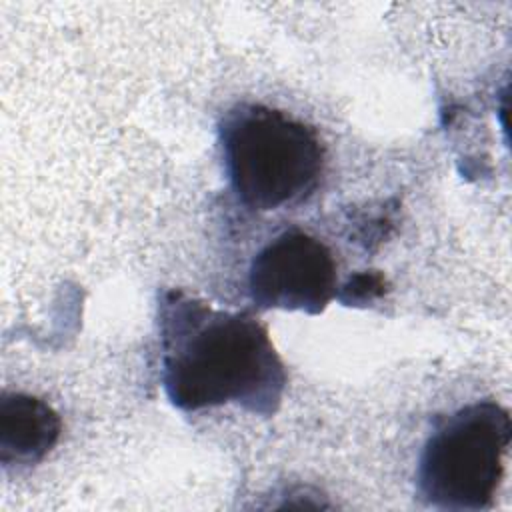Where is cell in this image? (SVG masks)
I'll return each instance as SVG.
<instances>
[{
	"label": "cell",
	"mask_w": 512,
	"mask_h": 512,
	"mask_svg": "<svg viewBox=\"0 0 512 512\" xmlns=\"http://www.w3.org/2000/svg\"><path fill=\"white\" fill-rule=\"evenodd\" d=\"M224 164L236 196L254 210H276L310 196L324 148L312 126L264 106L238 104L220 126Z\"/></svg>",
	"instance_id": "obj_2"
},
{
	"label": "cell",
	"mask_w": 512,
	"mask_h": 512,
	"mask_svg": "<svg viewBox=\"0 0 512 512\" xmlns=\"http://www.w3.org/2000/svg\"><path fill=\"white\" fill-rule=\"evenodd\" d=\"M510 436V414L494 400L472 402L442 418L420 454V498L440 510L490 508L504 476Z\"/></svg>",
	"instance_id": "obj_3"
},
{
	"label": "cell",
	"mask_w": 512,
	"mask_h": 512,
	"mask_svg": "<svg viewBox=\"0 0 512 512\" xmlns=\"http://www.w3.org/2000/svg\"><path fill=\"white\" fill-rule=\"evenodd\" d=\"M160 326L162 382L174 406L192 412L234 402L264 416L276 410L286 370L254 316L172 290L160 302Z\"/></svg>",
	"instance_id": "obj_1"
},
{
	"label": "cell",
	"mask_w": 512,
	"mask_h": 512,
	"mask_svg": "<svg viewBox=\"0 0 512 512\" xmlns=\"http://www.w3.org/2000/svg\"><path fill=\"white\" fill-rule=\"evenodd\" d=\"M62 420L44 400L4 392L0 398V460L4 466L36 464L58 442Z\"/></svg>",
	"instance_id": "obj_5"
},
{
	"label": "cell",
	"mask_w": 512,
	"mask_h": 512,
	"mask_svg": "<svg viewBox=\"0 0 512 512\" xmlns=\"http://www.w3.org/2000/svg\"><path fill=\"white\" fill-rule=\"evenodd\" d=\"M248 290L260 308L318 314L336 294L334 256L312 234L286 230L254 256Z\"/></svg>",
	"instance_id": "obj_4"
}]
</instances>
